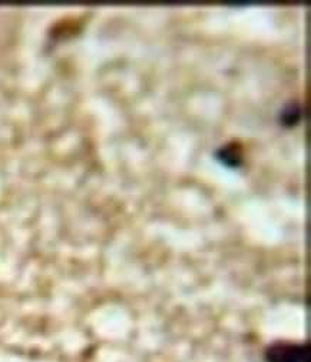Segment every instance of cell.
Wrapping results in <instances>:
<instances>
[{
	"mask_svg": "<svg viewBox=\"0 0 311 362\" xmlns=\"http://www.w3.org/2000/svg\"><path fill=\"white\" fill-rule=\"evenodd\" d=\"M266 362H310V348L302 342L278 341L267 346Z\"/></svg>",
	"mask_w": 311,
	"mask_h": 362,
	"instance_id": "1",
	"label": "cell"
}]
</instances>
